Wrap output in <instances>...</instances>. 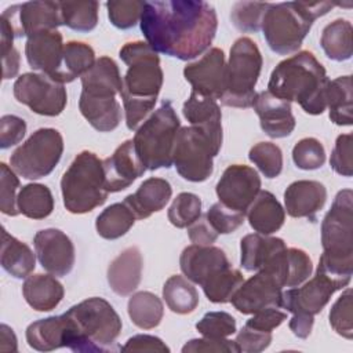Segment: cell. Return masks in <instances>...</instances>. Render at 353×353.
I'll return each instance as SVG.
<instances>
[{
    "mask_svg": "<svg viewBox=\"0 0 353 353\" xmlns=\"http://www.w3.org/2000/svg\"><path fill=\"white\" fill-rule=\"evenodd\" d=\"M218 28L215 8L207 1H145L141 30L156 51L182 61L201 55L212 43Z\"/></svg>",
    "mask_w": 353,
    "mask_h": 353,
    "instance_id": "1",
    "label": "cell"
},
{
    "mask_svg": "<svg viewBox=\"0 0 353 353\" xmlns=\"http://www.w3.org/2000/svg\"><path fill=\"white\" fill-rule=\"evenodd\" d=\"M119 57L128 66L120 97L127 128L132 131L153 110L164 74L157 52L145 41L124 44Z\"/></svg>",
    "mask_w": 353,
    "mask_h": 353,
    "instance_id": "2",
    "label": "cell"
},
{
    "mask_svg": "<svg viewBox=\"0 0 353 353\" xmlns=\"http://www.w3.org/2000/svg\"><path fill=\"white\" fill-rule=\"evenodd\" d=\"M328 83L325 69L317 58L310 51H299L272 70L268 91L290 103L298 102L306 113L316 116L327 108Z\"/></svg>",
    "mask_w": 353,
    "mask_h": 353,
    "instance_id": "3",
    "label": "cell"
},
{
    "mask_svg": "<svg viewBox=\"0 0 353 353\" xmlns=\"http://www.w3.org/2000/svg\"><path fill=\"white\" fill-rule=\"evenodd\" d=\"M66 347L76 353H102L117 350L121 319L103 298L92 296L69 307Z\"/></svg>",
    "mask_w": 353,
    "mask_h": 353,
    "instance_id": "4",
    "label": "cell"
},
{
    "mask_svg": "<svg viewBox=\"0 0 353 353\" xmlns=\"http://www.w3.org/2000/svg\"><path fill=\"white\" fill-rule=\"evenodd\" d=\"M321 245L323 254L319 259L317 272L347 285L353 270L352 189H342L336 193L321 222Z\"/></svg>",
    "mask_w": 353,
    "mask_h": 353,
    "instance_id": "5",
    "label": "cell"
},
{
    "mask_svg": "<svg viewBox=\"0 0 353 353\" xmlns=\"http://www.w3.org/2000/svg\"><path fill=\"white\" fill-rule=\"evenodd\" d=\"M79 109L83 117L101 132H109L121 121V106L116 95L121 94L123 79L110 57H101L81 76Z\"/></svg>",
    "mask_w": 353,
    "mask_h": 353,
    "instance_id": "6",
    "label": "cell"
},
{
    "mask_svg": "<svg viewBox=\"0 0 353 353\" xmlns=\"http://www.w3.org/2000/svg\"><path fill=\"white\" fill-rule=\"evenodd\" d=\"M335 6L331 1L270 3L261 25L269 48L280 55L298 51L313 22Z\"/></svg>",
    "mask_w": 353,
    "mask_h": 353,
    "instance_id": "7",
    "label": "cell"
},
{
    "mask_svg": "<svg viewBox=\"0 0 353 353\" xmlns=\"http://www.w3.org/2000/svg\"><path fill=\"white\" fill-rule=\"evenodd\" d=\"M61 192L63 205L72 214H85L102 205L109 194L103 160L92 152H80L61 179Z\"/></svg>",
    "mask_w": 353,
    "mask_h": 353,
    "instance_id": "8",
    "label": "cell"
},
{
    "mask_svg": "<svg viewBox=\"0 0 353 353\" xmlns=\"http://www.w3.org/2000/svg\"><path fill=\"white\" fill-rule=\"evenodd\" d=\"M181 121L171 101H163L134 135L135 152L146 170L170 168L172 165V149Z\"/></svg>",
    "mask_w": 353,
    "mask_h": 353,
    "instance_id": "9",
    "label": "cell"
},
{
    "mask_svg": "<svg viewBox=\"0 0 353 353\" xmlns=\"http://www.w3.org/2000/svg\"><path fill=\"white\" fill-rule=\"evenodd\" d=\"M262 63L261 51L254 40L240 37L233 43L226 63L225 92L221 98L225 106L241 109L252 106Z\"/></svg>",
    "mask_w": 353,
    "mask_h": 353,
    "instance_id": "10",
    "label": "cell"
},
{
    "mask_svg": "<svg viewBox=\"0 0 353 353\" xmlns=\"http://www.w3.org/2000/svg\"><path fill=\"white\" fill-rule=\"evenodd\" d=\"M63 153V138L55 128L36 130L11 157V168L26 179H40L52 172Z\"/></svg>",
    "mask_w": 353,
    "mask_h": 353,
    "instance_id": "11",
    "label": "cell"
},
{
    "mask_svg": "<svg viewBox=\"0 0 353 353\" xmlns=\"http://www.w3.org/2000/svg\"><path fill=\"white\" fill-rule=\"evenodd\" d=\"M215 156L211 143L197 128L189 125L178 130L172 149V164L183 179L205 181L214 171L212 159Z\"/></svg>",
    "mask_w": 353,
    "mask_h": 353,
    "instance_id": "12",
    "label": "cell"
},
{
    "mask_svg": "<svg viewBox=\"0 0 353 353\" xmlns=\"http://www.w3.org/2000/svg\"><path fill=\"white\" fill-rule=\"evenodd\" d=\"M12 88L19 103L41 116L54 117L61 114L68 102L63 84L44 73H23L15 80Z\"/></svg>",
    "mask_w": 353,
    "mask_h": 353,
    "instance_id": "13",
    "label": "cell"
},
{
    "mask_svg": "<svg viewBox=\"0 0 353 353\" xmlns=\"http://www.w3.org/2000/svg\"><path fill=\"white\" fill-rule=\"evenodd\" d=\"M14 29L15 37L32 36L43 30H57L62 23L59 1H26L6 8L1 14Z\"/></svg>",
    "mask_w": 353,
    "mask_h": 353,
    "instance_id": "14",
    "label": "cell"
},
{
    "mask_svg": "<svg viewBox=\"0 0 353 353\" xmlns=\"http://www.w3.org/2000/svg\"><path fill=\"white\" fill-rule=\"evenodd\" d=\"M346 287L343 283L316 270L313 279L302 287L290 288L283 292L281 307L292 314H319L331 299L332 294Z\"/></svg>",
    "mask_w": 353,
    "mask_h": 353,
    "instance_id": "15",
    "label": "cell"
},
{
    "mask_svg": "<svg viewBox=\"0 0 353 353\" xmlns=\"http://www.w3.org/2000/svg\"><path fill=\"white\" fill-rule=\"evenodd\" d=\"M259 190L261 178L258 172L245 164L229 165L223 171L215 188L219 203L230 210L244 214Z\"/></svg>",
    "mask_w": 353,
    "mask_h": 353,
    "instance_id": "16",
    "label": "cell"
},
{
    "mask_svg": "<svg viewBox=\"0 0 353 353\" xmlns=\"http://www.w3.org/2000/svg\"><path fill=\"white\" fill-rule=\"evenodd\" d=\"M283 287L269 272L259 270L232 295L230 302L243 314H254L266 307H281Z\"/></svg>",
    "mask_w": 353,
    "mask_h": 353,
    "instance_id": "17",
    "label": "cell"
},
{
    "mask_svg": "<svg viewBox=\"0 0 353 353\" xmlns=\"http://www.w3.org/2000/svg\"><path fill=\"white\" fill-rule=\"evenodd\" d=\"M225 54L221 48H210L199 61L188 63L183 68L185 80L192 85V91L219 99L225 92Z\"/></svg>",
    "mask_w": 353,
    "mask_h": 353,
    "instance_id": "18",
    "label": "cell"
},
{
    "mask_svg": "<svg viewBox=\"0 0 353 353\" xmlns=\"http://www.w3.org/2000/svg\"><path fill=\"white\" fill-rule=\"evenodd\" d=\"M36 256L46 272L63 277L70 273L74 265V245L59 229L39 230L33 239Z\"/></svg>",
    "mask_w": 353,
    "mask_h": 353,
    "instance_id": "19",
    "label": "cell"
},
{
    "mask_svg": "<svg viewBox=\"0 0 353 353\" xmlns=\"http://www.w3.org/2000/svg\"><path fill=\"white\" fill-rule=\"evenodd\" d=\"M179 266L188 280L203 285L223 269L230 268L232 263L223 250L218 247L192 244L182 251Z\"/></svg>",
    "mask_w": 353,
    "mask_h": 353,
    "instance_id": "20",
    "label": "cell"
},
{
    "mask_svg": "<svg viewBox=\"0 0 353 353\" xmlns=\"http://www.w3.org/2000/svg\"><path fill=\"white\" fill-rule=\"evenodd\" d=\"M241 266L247 272L265 270L274 273L287 245L280 237H270L261 233L247 234L240 241Z\"/></svg>",
    "mask_w": 353,
    "mask_h": 353,
    "instance_id": "21",
    "label": "cell"
},
{
    "mask_svg": "<svg viewBox=\"0 0 353 353\" xmlns=\"http://www.w3.org/2000/svg\"><path fill=\"white\" fill-rule=\"evenodd\" d=\"M182 113L192 127L204 134L218 154L222 146V113L216 101L192 91L183 103Z\"/></svg>",
    "mask_w": 353,
    "mask_h": 353,
    "instance_id": "22",
    "label": "cell"
},
{
    "mask_svg": "<svg viewBox=\"0 0 353 353\" xmlns=\"http://www.w3.org/2000/svg\"><path fill=\"white\" fill-rule=\"evenodd\" d=\"M145 165L139 160L132 139L123 142L114 153L103 160L105 186L109 193L127 189L135 179L143 175Z\"/></svg>",
    "mask_w": 353,
    "mask_h": 353,
    "instance_id": "23",
    "label": "cell"
},
{
    "mask_svg": "<svg viewBox=\"0 0 353 353\" xmlns=\"http://www.w3.org/2000/svg\"><path fill=\"white\" fill-rule=\"evenodd\" d=\"M63 47L62 34L58 30L37 32L26 40V61L33 70H40L54 79L62 63Z\"/></svg>",
    "mask_w": 353,
    "mask_h": 353,
    "instance_id": "24",
    "label": "cell"
},
{
    "mask_svg": "<svg viewBox=\"0 0 353 353\" xmlns=\"http://www.w3.org/2000/svg\"><path fill=\"white\" fill-rule=\"evenodd\" d=\"M252 108L259 117L261 128L270 138L288 137L295 128V117L291 103L283 101L269 91L256 92Z\"/></svg>",
    "mask_w": 353,
    "mask_h": 353,
    "instance_id": "25",
    "label": "cell"
},
{
    "mask_svg": "<svg viewBox=\"0 0 353 353\" xmlns=\"http://www.w3.org/2000/svg\"><path fill=\"white\" fill-rule=\"evenodd\" d=\"M327 200V189L319 181H295L284 192L287 214L292 218H307L314 222L317 212L323 210Z\"/></svg>",
    "mask_w": 353,
    "mask_h": 353,
    "instance_id": "26",
    "label": "cell"
},
{
    "mask_svg": "<svg viewBox=\"0 0 353 353\" xmlns=\"http://www.w3.org/2000/svg\"><path fill=\"white\" fill-rule=\"evenodd\" d=\"M143 259L138 247L121 251L108 268V283L113 292L120 296L132 294L141 283Z\"/></svg>",
    "mask_w": 353,
    "mask_h": 353,
    "instance_id": "27",
    "label": "cell"
},
{
    "mask_svg": "<svg viewBox=\"0 0 353 353\" xmlns=\"http://www.w3.org/2000/svg\"><path fill=\"white\" fill-rule=\"evenodd\" d=\"M172 196V188L163 178L145 179L135 193L128 194L124 203L130 207L137 219L149 218L153 212L161 211Z\"/></svg>",
    "mask_w": 353,
    "mask_h": 353,
    "instance_id": "28",
    "label": "cell"
},
{
    "mask_svg": "<svg viewBox=\"0 0 353 353\" xmlns=\"http://www.w3.org/2000/svg\"><path fill=\"white\" fill-rule=\"evenodd\" d=\"M245 214L250 226L265 236L277 232L285 221V210L269 190H259Z\"/></svg>",
    "mask_w": 353,
    "mask_h": 353,
    "instance_id": "29",
    "label": "cell"
},
{
    "mask_svg": "<svg viewBox=\"0 0 353 353\" xmlns=\"http://www.w3.org/2000/svg\"><path fill=\"white\" fill-rule=\"evenodd\" d=\"M22 294L28 305L37 312L55 309L63 298V285L50 274H29L22 285Z\"/></svg>",
    "mask_w": 353,
    "mask_h": 353,
    "instance_id": "30",
    "label": "cell"
},
{
    "mask_svg": "<svg viewBox=\"0 0 353 353\" xmlns=\"http://www.w3.org/2000/svg\"><path fill=\"white\" fill-rule=\"evenodd\" d=\"M66 328L65 314L33 321L26 328L28 345L39 352L66 347Z\"/></svg>",
    "mask_w": 353,
    "mask_h": 353,
    "instance_id": "31",
    "label": "cell"
},
{
    "mask_svg": "<svg viewBox=\"0 0 353 353\" xmlns=\"http://www.w3.org/2000/svg\"><path fill=\"white\" fill-rule=\"evenodd\" d=\"M0 262L3 269L12 277L26 279L34 270L36 255L28 244L19 241L3 228Z\"/></svg>",
    "mask_w": 353,
    "mask_h": 353,
    "instance_id": "32",
    "label": "cell"
},
{
    "mask_svg": "<svg viewBox=\"0 0 353 353\" xmlns=\"http://www.w3.org/2000/svg\"><path fill=\"white\" fill-rule=\"evenodd\" d=\"M95 63L92 47L83 41H68L63 47V58L54 80L65 84L81 77Z\"/></svg>",
    "mask_w": 353,
    "mask_h": 353,
    "instance_id": "33",
    "label": "cell"
},
{
    "mask_svg": "<svg viewBox=\"0 0 353 353\" xmlns=\"http://www.w3.org/2000/svg\"><path fill=\"white\" fill-rule=\"evenodd\" d=\"M352 76H341L330 80L325 91L328 116L336 125L353 124Z\"/></svg>",
    "mask_w": 353,
    "mask_h": 353,
    "instance_id": "34",
    "label": "cell"
},
{
    "mask_svg": "<svg viewBox=\"0 0 353 353\" xmlns=\"http://www.w3.org/2000/svg\"><path fill=\"white\" fill-rule=\"evenodd\" d=\"M352 23L342 18L332 21L323 29L320 44L330 59L342 62L352 58Z\"/></svg>",
    "mask_w": 353,
    "mask_h": 353,
    "instance_id": "35",
    "label": "cell"
},
{
    "mask_svg": "<svg viewBox=\"0 0 353 353\" xmlns=\"http://www.w3.org/2000/svg\"><path fill=\"white\" fill-rule=\"evenodd\" d=\"M127 309L131 321L142 330L157 327L164 314L161 299L149 291H138L132 294L128 299Z\"/></svg>",
    "mask_w": 353,
    "mask_h": 353,
    "instance_id": "36",
    "label": "cell"
},
{
    "mask_svg": "<svg viewBox=\"0 0 353 353\" xmlns=\"http://www.w3.org/2000/svg\"><path fill=\"white\" fill-rule=\"evenodd\" d=\"M17 205L26 218L44 219L54 210V197L46 185L28 183L18 192Z\"/></svg>",
    "mask_w": 353,
    "mask_h": 353,
    "instance_id": "37",
    "label": "cell"
},
{
    "mask_svg": "<svg viewBox=\"0 0 353 353\" xmlns=\"http://www.w3.org/2000/svg\"><path fill=\"white\" fill-rule=\"evenodd\" d=\"M163 298L168 309L176 314L192 313L199 305V292L196 287L183 276H171L163 287Z\"/></svg>",
    "mask_w": 353,
    "mask_h": 353,
    "instance_id": "38",
    "label": "cell"
},
{
    "mask_svg": "<svg viewBox=\"0 0 353 353\" xmlns=\"http://www.w3.org/2000/svg\"><path fill=\"white\" fill-rule=\"evenodd\" d=\"M135 219V215L124 201L114 203L98 215L95 228L101 237L106 240H116L132 228Z\"/></svg>",
    "mask_w": 353,
    "mask_h": 353,
    "instance_id": "39",
    "label": "cell"
},
{
    "mask_svg": "<svg viewBox=\"0 0 353 353\" xmlns=\"http://www.w3.org/2000/svg\"><path fill=\"white\" fill-rule=\"evenodd\" d=\"M98 1H59L62 23L77 32H90L98 23Z\"/></svg>",
    "mask_w": 353,
    "mask_h": 353,
    "instance_id": "40",
    "label": "cell"
},
{
    "mask_svg": "<svg viewBox=\"0 0 353 353\" xmlns=\"http://www.w3.org/2000/svg\"><path fill=\"white\" fill-rule=\"evenodd\" d=\"M244 281V276L240 270L234 268H226L205 284L201 285L207 299L214 303H226L230 302L232 295Z\"/></svg>",
    "mask_w": 353,
    "mask_h": 353,
    "instance_id": "41",
    "label": "cell"
},
{
    "mask_svg": "<svg viewBox=\"0 0 353 353\" xmlns=\"http://www.w3.org/2000/svg\"><path fill=\"white\" fill-rule=\"evenodd\" d=\"M313 272V263L310 256L301 248H287L284 266H283V283L284 287H298L305 283Z\"/></svg>",
    "mask_w": 353,
    "mask_h": 353,
    "instance_id": "42",
    "label": "cell"
},
{
    "mask_svg": "<svg viewBox=\"0 0 353 353\" xmlns=\"http://www.w3.org/2000/svg\"><path fill=\"white\" fill-rule=\"evenodd\" d=\"M168 221L175 228H188L201 215V200L197 194L182 192L168 208Z\"/></svg>",
    "mask_w": 353,
    "mask_h": 353,
    "instance_id": "43",
    "label": "cell"
},
{
    "mask_svg": "<svg viewBox=\"0 0 353 353\" xmlns=\"http://www.w3.org/2000/svg\"><path fill=\"white\" fill-rule=\"evenodd\" d=\"M248 159L266 178H276L283 170L281 149L272 142H259L248 152Z\"/></svg>",
    "mask_w": 353,
    "mask_h": 353,
    "instance_id": "44",
    "label": "cell"
},
{
    "mask_svg": "<svg viewBox=\"0 0 353 353\" xmlns=\"http://www.w3.org/2000/svg\"><path fill=\"white\" fill-rule=\"evenodd\" d=\"M270 3L258 1H239L233 6L230 12L232 23L241 32L255 33L261 29L262 18Z\"/></svg>",
    "mask_w": 353,
    "mask_h": 353,
    "instance_id": "45",
    "label": "cell"
},
{
    "mask_svg": "<svg viewBox=\"0 0 353 353\" xmlns=\"http://www.w3.org/2000/svg\"><path fill=\"white\" fill-rule=\"evenodd\" d=\"M292 160L301 170H317L325 163V150L323 143L316 138H303L292 149Z\"/></svg>",
    "mask_w": 353,
    "mask_h": 353,
    "instance_id": "46",
    "label": "cell"
},
{
    "mask_svg": "<svg viewBox=\"0 0 353 353\" xmlns=\"http://www.w3.org/2000/svg\"><path fill=\"white\" fill-rule=\"evenodd\" d=\"M145 1L139 0H117L108 1V17L113 26L119 29H130L141 21Z\"/></svg>",
    "mask_w": 353,
    "mask_h": 353,
    "instance_id": "47",
    "label": "cell"
},
{
    "mask_svg": "<svg viewBox=\"0 0 353 353\" xmlns=\"http://www.w3.org/2000/svg\"><path fill=\"white\" fill-rule=\"evenodd\" d=\"M196 330L205 338L222 339L236 332V320L226 312H208L196 323Z\"/></svg>",
    "mask_w": 353,
    "mask_h": 353,
    "instance_id": "48",
    "label": "cell"
},
{
    "mask_svg": "<svg viewBox=\"0 0 353 353\" xmlns=\"http://www.w3.org/2000/svg\"><path fill=\"white\" fill-rule=\"evenodd\" d=\"M352 288H346L345 292L335 301L330 310V324L334 331L346 338H353V316H352Z\"/></svg>",
    "mask_w": 353,
    "mask_h": 353,
    "instance_id": "49",
    "label": "cell"
},
{
    "mask_svg": "<svg viewBox=\"0 0 353 353\" xmlns=\"http://www.w3.org/2000/svg\"><path fill=\"white\" fill-rule=\"evenodd\" d=\"M204 215L218 234L233 233L243 225L245 216L244 212L230 210L219 201L212 204Z\"/></svg>",
    "mask_w": 353,
    "mask_h": 353,
    "instance_id": "50",
    "label": "cell"
},
{
    "mask_svg": "<svg viewBox=\"0 0 353 353\" xmlns=\"http://www.w3.org/2000/svg\"><path fill=\"white\" fill-rule=\"evenodd\" d=\"M0 210L3 214L15 216L19 214L17 205V189L19 188V179L15 171L6 163L0 164Z\"/></svg>",
    "mask_w": 353,
    "mask_h": 353,
    "instance_id": "51",
    "label": "cell"
},
{
    "mask_svg": "<svg viewBox=\"0 0 353 353\" xmlns=\"http://www.w3.org/2000/svg\"><path fill=\"white\" fill-rule=\"evenodd\" d=\"M353 135L352 134H341L336 141L335 146L331 152L330 165L331 168L342 175V176H352L353 174Z\"/></svg>",
    "mask_w": 353,
    "mask_h": 353,
    "instance_id": "52",
    "label": "cell"
},
{
    "mask_svg": "<svg viewBox=\"0 0 353 353\" xmlns=\"http://www.w3.org/2000/svg\"><path fill=\"white\" fill-rule=\"evenodd\" d=\"M240 352L244 353H259L265 350L272 342V332L259 331L244 325L234 339Z\"/></svg>",
    "mask_w": 353,
    "mask_h": 353,
    "instance_id": "53",
    "label": "cell"
},
{
    "mask_svg": "<svg viewBox=\"0 0 353 353\" xmlns=\"http://www.w3.org/2000/svg\"><path fill=\"white\" fill-rule=\"evenodd\" d=\"M26 134V123L14 114H4L0 119V148L8 149L22 141Z\"/></svg>",
    "mask_w": 353,
    "mask_h": 353,
    "instance_id": "54",
    "label": "cell"
},
{
    "mask_svg": "<svg viewBox=\"0 0 353 353\" xmlns=\"http://www.w3.org/2000/svg\"><path fill=\"white\" fill-rule=\"evenodd\" d=\"M183 353H200V352H216V353H239L240 349L236 345L234 341L222 338V339H214V338H200V339H190L188 341L183 347Z\"/></svg>",
    "mask_w": 353,
    "mask_h": 353,
    "instance_id": "55",
    "label": "cell"
},
{
    "mask_svg": "<svg viewBox=\"0 0 353 353\" xmlns=\"http://www.w3.org/2000/svg\"><path fill=\"white\" fill-rule=\"evenodd\" d=\"M284 320H287L285 312L279 310V307H266V309H262V310L254 313V316L251 319H248L244 325L259 330V331L272 332Z\"/></svg>",
    "mask_w": 353,
    "mask_h": 353,
    "instance_id": "56",
    "label": "cell"
},
{
    "mask_svg": "<svg viewBox=\"0 0 353 353\" xmlns=\"http://www.w3.org/2000/svg\"><path fill=\"white\" fill-rule=\"evenodd\" d=\"M123 352H170V347L157 336L139 334L127 341V343L120 349Z\"/></svg>",
    "mask_w": 353,
    "mask_h": 353,
    "instance_id": "57",
    "label": "cell"
},
{
    "mask_svg": "<svg viewBox=\"0 0 353 353\" xmlns=\"http://www.w3.org/2000/svg\"><path fill=\"white\" fill-rule=\"evenodd\" d=\"M188 234L190 241L199 245H211L219 236L212 229L205 215H200L197 221H194L190 226H188Z\"/></svg>",
    "mask_w": 353,
    "mask_h": 353,
    "instance_id": "58",
    "label": "cell"
},
{
    "mask_svg": "<svg viewBox=\"0 0 353 353\" xmlns=\"http://www.w3.org/2000/svg\"><path fill=\"white\" fill-rule=\"evenodd\" d=\"M314 316L307 314H294L290 320V330L292 334L301 339H306L313 328Z\"/></svg>",
    "mask_w": 353,
    "mask_h": 353,
    "instance_id": "59",
    "label": "cell"
},
{
    "mask_svg": "<svg viewBox=\"0 0 353 353\" xmlns=\"http://www.w3.org/2000/svg\"><path fill=\"white\" fill-rule=\"evenodd\" d=\"M3 57V79L8 80L17 76L18 70H19V52L18 50L14 47L12 50L1 54Z\"/></svg>",
    "mask_w": 353,
    "mask_h": 353,
    "instance_id": "60",
    "label": "cell"
},
{
    "mask_svg": "<svg viewBox=\"0 0 353 353\" xmlns=\"http://www.w3.org/2000/svg\"><path fill=\"white\" fill-rule=\"evenodd\" d=\"M17 336L7 324L0 325V350L1 352H17Z\"/></svg>",
    "mask_w": 353,
    "mask_h": 353,
    "instance_id": "61",
    "label": "cell"
}]
</instances>
